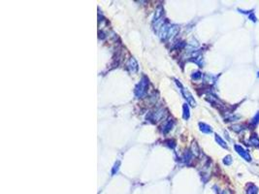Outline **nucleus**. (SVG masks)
Instances as JSON below:
<instances>
[{"label":"nucleus","instance_id":"nucleus-13","mask_svg":"<svg viewBox=\"0 0 259 194\" xmlns=\"http://www.w3.org/2000/svg\"><path fill=\"white\" fill-rule=\"evenodd\" d=\"M223 162H224V164H226V165H230L232 163V157L230 155L226 156L225 158L223 159Z\"/></svg>","mask_w":259,"mask_h":194},{"label":"nucleus","instance_id":"nucleus-3","mask_svg":"<svg viewBox=\"0 0 259 194\" xmlns=\"http://www.w3.org/2000/svg\"><path fill=\"white\" fill-rule=\"evenodd\" d=\"M182 91L183 93L184 97H186V101L188 102V104H190L191 106H195V105H196V102H195V100L193 99L191 93H190L187 90H186V88H183V87H182Z\"/></svg>","mask_w":259,"mask_h":194},{"label":"nucleus","instance_id":"nucleus-4","mask_svg":"<svg viewBox=\"0 0 259 194\" xmlns=\"http://www.w3.org/2000/svg\"><path fill=\"white\" fill-rule=\"evenodd\" d=\"M127 66H128V68H129L130 71L132 73H134V72H136L137 70H138V64H137V62H136V60L134 58H130L129 62L127 63Z\"/></svg>","mask_w":259,"mask_h":194},{"label":"nucleus","instance_id":"nucleus-2","mask_svg":"<svg viewBox=\"0 0 259 194\" xmlns=\"http://www.w3.org/2000/svg\"><path fill=\"white\" fill-rule=\"evenodd\" d=\"M234 149H235V150H236L237 153H239L245 160H247V161H250V160H251V157H250V153H248V151H247V150H245L244 148H243L242 146H240V145H234Z\"/></svg>","mask_w":259,"mask_h":194},{"label":"nucleus","instance_id":"nucleus-9","mask_svg":"<svg viewBox=\"0 0 259 194\" xmlns=\"http://www.w3.org/2000/svg\"><path fill=\"white\" fill-rule=\"evenodd\" d=\"M231 129L234 130L235 132H241V131L244 129V125L242 124H235L233 126H231Z\"/></svg>","mask_w":259,"mask_h":194},{"label":"nucleus","instance_id":"nucleus-8","mask_svg":"<svg viewBox=\"0 0 259 194\" xmlns=\"http://www.w3.org/2000/svg\"><path fill=\"white\" fill-rule=\"evenodd\" d=\"M215 140H216V142H218L221 146H222V148H224V149H226L227 148V145H226V143L224 142V141L221 139L220 137L218 135H215Z\"/></svg>","mask_w":259,"mask_h":194},{"label":"nucleus","instance_id":"nucleus-5","mask_svg":"<svg viewBox=\"0 0 259 194\" xmlns=\"http://www.w3.org/2000/svg\"><path fill=\"white\" fill-rule=\"evenodd\" d=\"M247 194H257L258 193V187L253 185V183H250L247 187V190H246Z\"/></svg>","mask_w":259,"mask_h":194},{"label":"nucleus","instance_id":"nucleus-15","mask_svg":"<svg viewBox=\"0 0 259 194\" xmlns=\"http://www.w3.org/2000/svg\"><path fill=\"white\" fill-rule=\"evenodd\" d=\"M220 194H232V192H231L229 189H224V190L221 191V193H220Z\"/></svg>","mask_w":259,"mask_h":194},{"label":"nucleus","instance_id":"nucleus-14","mask_svg":"<svg viewBox=\"0 0 259 194\" xmlns=\"http://www.w3.org/2000/svg\"><path fill=\"white\" fill-rule=\"evenodd\" d=\"M201 76H202V75H201L200 72H196L194 75H192V78H193V79H196V80H197V79L201 78Z\"/></svg>","mask_w":259,"mask_h":194},{"label":"nucleus","instance_id":"nucleus-1","mask_svg":"<svg viewBox=\"0 0 259 194\" xmlns=\"http://www.w3.org/2000/svg\"><path fill=\"white\" fill-rule=\"evenodd\" d=\"M147 78H143L142 81L140 82V83L135 88V93L137 96H143L144 94L146 93V90H147Z\"/></svg>","mask_w":259,"mask_h":194},{"label":"nucleus","instance_id":"nucleus-6","mask_svg":"<svg viewBox=\"0 0 259 194\" xmlns=\"http://www.w3.org/2000/svg\"><path fill=\"white\" fill-rule=\"evenodd\" d=\"M199 126H200V130L202 131V132H204V133H212L213 132V130H212V128H211L210 126L208 124H206V123H199Z\"/></svg>","mask_w":259,"mask_h":194},{"label":"nucleus","instance_id":"nucleus-16","mask_svg":"<svg viewBox=\"0 0 259 194\" xmlns=\"http://www.w3.org/2000/svg\"><path fill=\"white\" fill-rule=\"evenodd\" d=\"M257 76H258V77H259V72H258V73H257Z\"/></svg>","mask_w":259,"mask_h":194},{"label":"nucleus","instance_id":"nucleus-12","mask_svg":"<svg viewBox=\"0 0 259 194\" xmlns=\"http://www.w3.org/2000/svg\"><path fill=\"white\" fill-rule=\"evenodd\" d=\"M192 153L195 155H198L199 154V149H198V146L196 143H193L192 144Z\"/></svg>","mask_w":259,"mask_h":194},{"label":"nucleus","instance_id":"nucleus-7","mask_svg":"<svg viewBox=\"0 0 259 194\" xmlns=\"http://www.w3.org/2000/svg\"><path fill=\"white\" fill-rule=\"evenodd\" d=\"M250 145L259 148V139H258V137L256 136V134H253V135L251 136L250 139Z\"/></svg>","mask_w":259,"mask_h":194},{"label":"nucleus","instance_id":"nucleus-11","mask_svg":"<svg viewBox=\"0 0 259 194\" xmlns=\"http://www.w3.org/2000/svg\"><path fill=\"white\" fill-rule=\"evenodd\" d=\"M259 122V112L255 115V117L252 118L251 120V125H253V126H255V125Z\"/></svg>","mask_w":259,"mask_h":194},{"label":"nucleus","instance_id":"nucleus-10","mask_svg":"<svg viewBox=\"0 0 259 194\" xmlns=\"http://www.w3.org/2000/svg\"><path fill=\"white\" fill-rule=\"evenodd\" d=\"M183 118H189V109H188V106L186 104L183 105Z\"/></svg>","mask_w":259,"mask_h":194}]
</instances>
